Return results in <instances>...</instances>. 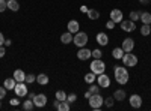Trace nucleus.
I'll return each instance as SVG.
<instances>
[{"label":"nucleus","instance_id":"41","mask_svg":"<svg viewBox=\"0 0 151 111\" xmlns=\"http://www.w3.org/2000/svg\"><path fill=\"white\" fill-rule=\"evenodd\" d=\"M5 44V36H3V33L0 32V45H3Z\"/></svg>","mask_w":151,"mask_h":111},{"label":"nucleus","instance_id":"45","mask_svg":"<svg viewBox=\"0 0 151 111\" xmlns=\"http://www.w3.org/2000/svg\"><path fill=\"white\" fill-rule=\"evenodd\" d=\"M91 96H92V93H91L89 90H88V92L85 93V98H86V99H89V98H91Z\"/></svg>","mask_w":151,"mask_h":111},{"label":"nucleus","instance_id":"33","mask_svg":"<svg viewBox=\"0 0 151 111\" xmlns=\"http://www.w3.org/2000/svg\"><path fill=\"white\" fill-rule=\"evenodd\" d=\"M113 102H115V99H113L112 96H110V98H106V99H104V105H106L107 108H112V107H113Z\"/></svg>","mask_w":151,"mask_h":111},{"label":"nucleus","instance_id":"42","mask_svg":"<svg viewBox=\"0 0 151 111\" xmlns=\"http://www.w3.org/2000/svg\"><path fill=\"white\" fill-rule=\"evenodd\" d=\"M35 96H36V93H33V92H29V93H27V98H29V99H33Z\"/></svg>","mask_w":151,"mask_h":111},{"label":"nucleus","instance_id":"30","mask_svg":"<svg viewBox=\"0 0 151 111\" xmlns=\"http://www.w3.org/2000/svg\"><path fill=\"white\" fill-rule=\"evenodd\" d=\"M70 108H71V107H70V104H68L67 101H62V102L59 104V107H58L59 111H70Z\"/></svg>","mask_w":151,"mask_h":111},{"label":"nucleus","instance_id":"49","mask_svg":"<svg viewBox=\"0 0 151 111\" xmlns=\"http://www.w3.org/2000/svg\"><path fill=\"white\" fill-rule=\"evenodd\" d=\"M150 27H151V24H150Z\"/></svg>","mask_w":151,"mask_h":111},{"label":"nucleus","instance_id":"13","mask_svg":"<svg viewBox=\"0 0 151 111\" xmlns=\"http://www.w3.org/2000/svg\"><path fill=\"white\" fill-rule=\"evenodd\" d=\"M95 41L101 45V47H106V45L109 44V36H107L104 32H100V33L95 36Z\"/></svg>","mask_w":151,"mask_h":111},{"label":"nucleus","instance_id":"21","mask_svg":"<svg viewBox=\"0 0 151 111\" xmlns=\"http://www.w3.org/2000/svg\"><path fill=\"white\" fill-rule=\"evenodd\" d=\"M86 14H88V18H89V20H98L100 18V12L97 11V9H88V12H86Z\"/></svg>","mask_w":151,"mask_h":111},{"label":"nucleus","instance_id":"7","mask_svg":"<svg viewBox=\"0 0 151 111\" xmlns=\"http://www.w3.org/2000/svg\"><path fill=\"white\" fill-rule=\"evenodd\" d=\"M32 101H33V105L36 108H42V107L47 105V96L44 93H40V95H36Z\"/></svg>","mask_w":151,"mask_h":111},{"label":"nucleus","instance_id":"22","mask_svg":"<svg viewBox=\"0 0 151 111\" xmlns=\"http://www.w3.org/2000/svg\"><path fill=\"white\" fill-rule=\"evenodd\" d=\"M15 84H17V81L14 80V78H6L5 80V87H6V90H14V87H15Z\"/></svg>","mask_w":151,"mask_h":111},{"label":"nucleus","instance_id":"39","mask_svg":"<svg viewBox=\"0 0 151 111\" xmlns=\"http://www.w3.org/2000/svg\"><path fill=\"white\" fill-rule=\"evenodd\" d=\"M106 27H107L109 30H112V29H115V23H113L112 20H109V21L106 23Z\"/></svg>","mask_w":151,"mask_h":111},{"label":"nucleus","instance_id":"29","mask_svg":"<svg viewBox=\"0 0 151 111\" xmlns=\"http://www.w3.org/2000/svg\"><path fill=\"white\" fill-rule=\"evenodd\" d=\"M151 33V27H150V24H144V26L141 27V35L142 36H148Z\"/></svg>","mask_w":151,"mask_h":111},{"label":"nucleus","instance_id":"36","mask_svg":"<svg viewBox=\"0 0 151 111\" xmlns=\"http://www.w3.org/2000/svg\"><path fill=\"white\" fill-rule=\"evenodd\" d=\"M8 9V3L6 0H0V12H5Z\"/></svg>","mask_w":151,"mask_h":111},{"label":"nucleus","instance_id":"43","mask_svg":"<svg viewBox=\"0 0 151 111\" xmlns=\"http://www.w3.org/2000/svg\"><path fill=\"white\" fill-rule=\"evenodd\" d=\"M11 44H12L11 39H5V44H3V45H5V47H11Z\"/></svg>","mask_w":151,"mask_h":111},{"label":"nucleus","instance_id":"25","mask_svg":"<svg viewBox=\"0 0 151 111\" xmlns=\"http://www.w3.org/2000/svg\"><path fill=\"white\" fill-rule=\"evenodd\" d=\"M33 108H35V105H33V101L27 98V101H24V102H23V110H26V111H32Z\"/></svg>","mask_w":151,"mask_h":111},{"label":"nucleus","instance_id":"31","mask_svg":"<svg viewBox=\"0 0 151 111\" xmlns=\"http://www.w3.org/2000/svg\"><path fill=\"white\" fill-rule=\"evenodd\" d=\"M35 81H36V75H33V74H27V75H26V81H24V83L32 84V83H35Z\"/></svg>","mask_w":151,"mask_h":111},{"label":"nucleus","instance_id":"12","mask_svg":"<svg viewBox=\"0 0 151 111\" xmlns=\"http://www.w3.org/2000/svg\"><path fill=\"white\" fill-rule=\"evenodd\" d=\"M124 15H122V12H121V9H112L110 11V20L113 21V23H121L124 18H122Z\"/></svg>","mask_w":151,"mask_h":111},{"label":"nucleus","instance_id":"17","mask_svg":"<svg viewBox=\"0 0 151 111\" xmlns=\"http://www.w3.org/2000/svg\"><path fill=\"white\" fill-rule=\"evenodd\" d=\"M73 33L71 32H65V33H62L60 35V42L64 44V45H67V44H71L73 42Z\"/></svg>","mask_w":151,"mask_h":111},{"label":"nucleus","instance_id":"6","mask_svg":"<svg viewBox=\"0 0 151 111\" xmlns=\"http://www.w3.org/2000/svg\"><path fill=\"white\" fill-rule=\"evenodd\" d=\"M97 83L100 87H103V89H107L109 86H110V77L106 75V74H100V75H97Z\"/></svg>","mask_w":151,"mask_h":111},{"label":"nucleus","instance_id":"27","mask_svg":"<svg viewBox=\"0 0 151 111\" xmlns=\"http://www.w3.org/2000/svg\"><path fill=\"white\" fill-rule=\"evenodd\" d=\"M129 17H130V20H132V21H134V23H136L137 20H141V12H139V11H132Z\"/></svg>","mask_w":151,"mask_h":111},{"label":"nucleus","instance_id":"14","mask_svg":"<svg viewBox=\"0 0 151 111\" xmlns=\"http://www.w3.org/2000/svg\"><path fill=\"white\" fill-rule=\"evenodd\" d=\"M67 29H68V32H71V33L74 35V33H77V32L80 30V24H79V21L71 20V21H68V24H67Z\"/></svg>","mask_w":151,"mask_h":111},{"label":"nucleus","instance_id":"38","mask_svg":"<svg viewBox=\"0 0 151 111\" xmlns=\"http://www.w3.org/2000/svg\"><path fill=\"white\" fill-rule=\"evenodd\" d=\"M6 87H5V86H3V87H0V99H3V98L6 96Z\"/></svg>","mask_w":151,"mask_h":111},{"label":"nucleus","instance_id":"20","mask_svg":"<svg viewBox=\"0 0 151 111\" xmlns=\"http://www.w3.org/2000/svg\"><path fill=\"white\" fill-rule=\"evenodd\" d=\"M112 56H113V59H116V60H121L122 59V56H124V50L121 47H118V48H113V51H112Z\"/></svg>","mask_w":151,"mask_h":111},{"label":"nucleus","instance_id":"10","mask_svg":"<svg viewBox=\"0 0 151 111\" xmlns=\"http://www.w3.org/2000/svg\"><path fill=\"white\" fill-rule=\"evenodd\" d=\"M121 48L124 50V53H132V51H133V48H134V39H132V38H125V39L122 41Z\"/></svg>","mask_w":151,"mask_h":111},{"label":"nucleus","instance_id":"4","mask_svg":"<svg viewBox=\"0 0 151 111\" xmlns=\"http://www.w3.org/2000/svg\"><path fill=\"white\" fill-rule=\"evenodd\" d=\"M89 66H91V72H94L95 75H100V74H103L106 71V63L101 59H94V62Z\"/></svg>","mask_w":151,"mask_h":111},{"label":"nucleus","instance_id":"34","mask_svg":"<svg viewBox=\"0 0 151 111\" xmlns=\"http://www.w3.org/2000/svg\"><path fill=\"white\" fill-rule=\"evenodd\" d=\"M76 101H77V96H76V93H71V95H68L67 96V102L71 105L73 102H76Z\"/></svg>","mask_w":151,"mask_h":111},{"label":"nucleus","instance_id":"24","mask_svg":"<svg viewBox=\"0 0 151 111\" xmlns=\"http://www.w3.org/2000/svg\"><path fill=\"white\" fill-rule=\"evenodd\" d=\"M141 21L144 24H151V14L150 12H141Z\"/></svg>","mask_w":151,"mask_h":111},{"label":"nucleus","instance_id":"1","mask_svg":"<svg viewBox=\"0 0 151 111\" xmlns=\"http://www.w3.org/2000/svg\"><path fill=\"white\" fill-rule=\"evenodd\" d=\"M113 77H115L118 84H125L129 81V71L125 66H115L113 68Z\"/></svg>","mask_w":151,"mask_h":111},{"label":"nucleus","instance_id":"26","mask_svg":"<svg viewBox=\"0 0 151 111\" xmlns=\"http://www.w3.org/2000/svg\"><path fill=\"white\" fill-rule=\"evenodd\" d=\"M95 80H97V75H95L94 72H89V74H86V75H85V81L88 84H92Z\"/></svg>","mask_w":151,"mask_h":111},{"label":"nucleus","instance_id":"19","mask_svg":"<svg viewBox=\"0 0 151 111\" xmlns=\"http://www.w3.org/2000/svg\"><path fill=\"white\" fill-rule=\"evenodd\" d=\"M6 3H8V9L12 11V12H17L20 9V3L17 2V0H8Z\"/></svg>","mask_w":151,"mask_h":111},{"label":"nucleus","instance_id":"11","mask_svg":"<svg viewBox=\"0 0 151 111\" xmlns=\"http://www.w3.org/2000/svg\"><path fill=\"white\" fill-rule=\"evenodd\" d=\"M89 57H92V51L89 50V48L82 47L80 50L77 51V59H79V60H88Z\"/></svg>","mask_w":151,"mask_h":111},{"label":"nucleus","instance_id":"5","mask_svg":"<svg viewBox=\"0 0 151 111\" xmlns=\"http://www.w3.org/2000/svg\"><path fill=\"white\" fill-rule=\"evenodd\" d=\"M121 60H122L124 66H129V68H133V66L137 65V57H136L133 53H125Z\"/></svg>","mask_w":151,"mask_h":111},{"label":"nucleus","instance_id":"48","mask_svg":"<svg viewBox=\"0 0 151 111\" xmlns=\"http://www.w3.org/2000/svg\"><path fill=\"white\" fill-rule=\"evenodd\" d=\"M0 108H2V99H0Z\"/></svg>","mask_w":151,"mask_h":111},{"label":"nucleus","instance_id":"40","mask_svg":"<svg viewBox=\"0 0 151 111\" xmlns=\"http://www.w3.org/2000/svg\"><path fill=\"white\" fill-rule=\"evenodd\" d=\"M5 54H6L5 45H0V59H2V57H5Z\"/></svg>","mask_w":151,"mask_h":111},{"label":"nucleus","instance_id":"23","mask_svg":"<svg viewBox=\"0 0 151 111\" xmlns=\"http://www.w3.org/2000/svg\"><path fill=\"white\" fill-rule=\"evenodd\" d=\"M36 83L41 84V86H47L48 84V77L45 74H40V75H36Z\"/></svg>","mask_w":151,"mask_h":111},{"label":"nucleus","instance_id":"15","mask_svg":"<svg viewBox=\"0 0 151 111\" xmlns=\"http://www.w3.org/2000/svg\"><path fill=\"white\" fill-rule=\"evenodd\" d=\"M130 105L133 108H141L142 107V98L139 95H132L130 96Z\"/></svg>","mask_w":151,"mask_h":111},{"label":"nucleus","instance_id":"47","mask_svg":"<svg viewBox=\"0 0 151 111\" xmlns=\"http://www.w3.org/2000/svg\"><path fill=\"white\" fill-rule=\"evenodd\" d=\"M80 11H82V12H88V8H86V6H82Z\"/></svg>","mask_w":151,"mask_h":111},{"label":"nucleus","instance_id":"32","mask_svg":"<svg viewBox=\"0 0 151 111\" xmlns=\"http://www.w3.org/2000/svg\"><path fill=\"white\" fill-rule=\"evenodd\" d=\"M101 56H103V51L100 50V48H97V50H92V57H94V59H101Z\"/></svg>","mask_w":151,"mask_h":111},{"label":"nucleus","instance_id":"3","mask_svg":"<svg viewBox=\"0 0 151 111\" xmlns=\"http://www.w3.org/2000/svg\"><path fill=\"white\" fill-rule=\"evenodd\" d=\"M73 44L76 45V47H79V48H82V47H85L86 44H88V33H85V32H77V33H74V36H73Z\"/></svg>","mask_w":151,"mask_h":111},{"label":"nucleus","instance_id":"50","mask_svg":"<svg viewBox=\"0 0 151 111\" xmlns=\"http://www.w3.org/2000/svg\"><path fill=\"white\" fill-rule=\"evenodd\" d=\"M6 2H8V0H6Z\"/></svg>","mask_w":151,"mask_h":111},{"label":"nucleus","instance_id":"18","mask_svg":"<svg viewBox=\"0 0 151 111\" xmlns=\"http://www.w3.org/2000/svg\"><path fill=\"white\" fill-rule=\"evenodd\" d=\"M113 99L115 101H124L125 99V90L124 89H118V90H115L113 92Z\"/></svg>","mask_w":151,"mask_h":111},{"label":"nucleus","instance_id":"8","mask_svg":"<svg viewBox=\"0 0 151 111\" xmlns=\"http://www.w3.org/2000/svg\"><path fill=\"white\" fill-rule=\"evenodd\" d=\"M14 92L18 98H23V96H27V86L24 84V83H17L15 84V87H14Z\"/></svg>","mask_w":151,"mask_h":111},{"label":"nucleus","instance_id":"28","mask_svg":"<svg viewBox=\"0 0 151 111\" xmlns=\"http://www.w3.org/2000/svg\"><path fill=\"white\" fill-rule=\"evenodd\" d=\"M67 96H68V95H67L64 90H58V92H56V99H59L60 102H62V101H67Z\"/></svg>","mask_w":151,"mask_h":111},{"label":"nucleus","instance_id":"9","mask_svg":"<svg viewBox=\"0 0 151 111\" xmlns=\"http://www.w3.org/2000/svg\"><path fill=\"white\" fill-rule=\"evenodd\" d=\"M119 24H121V29L124 32H127V33H130V32H133L136 29V23L132 21V20H122Z\"/></svg>","mask_w":151,"mask_h":111},{"label":"nucleus","instance_id":"44","mask_svg":"<svg viewBox=\"0 0 151 111\" xmlns=\"http://www.w3.org/2000/svg\"><path fill=\"white\" fill-rule=\"evenodd\" d=\"M59 104H60V101H59V99H56V101L53 102V107H55V110H58V107H59Z\"/></svg>","mask_w":151,"mask_h":111},{"label":"nucleus","instance_id":"16","mask_svg":"<svg viewBox=\"0 0 151 111\" xmlns=\"http://www.w3.org/2000/svg\"><path fill=\"white\" fill-rule=\"evenodd\" d=\"M14 80L17 83H24L26 81V74H24L23 69H15L14 71Z\"/></svg>","mask_w":151,"mask_h":111},{"label":"nucleus","instance_id":"35","mask_svg":"<svg viewBox=\"0 0 151 111\" xmlns=\"http://www.w3.org/2000/svg\"><path fill=\"white\" fill-rule=\"evenodd\" d=\"M89 92L94 95V93H100V86H95L94 83L91 84V87H89Z\"/></svg>","mask_w":151,"mask_h":111},{"label":"nucleus","instance_id":"37","mask_svg":"<svg viewBox=\"0 0 151 111\" xmlns=\"http://www.w3.org/2000/svg\"><path fill=\"white\" fill-rule=\"evenodd\" d=\"M9 104L12 107H17V105H20V99H18V98H12V99L9 101Z\"/></svg>","mask_w":151,"mask_h":111},{"label":"nucleus","instance_id":"46","mask_svg":"<svg viewBox=\"0 0 151 111\" xmlns=\"http://www.w3.org/2000/svg\"><path fill=\"white\" fill-rule=\"evenodd\" d=\"M139 2H141V5H148L151 0H139Z\"/></svg>","mask_w":151,"mask_h":111},{"label":"nucleus","instance_id":"2","mask_svg":"<svg viewBox=\"0 0 151 111\" xmlns=\"http://www.w3.org/2000/svg\"><path fill=\"white\" fill-rule=\"evenodd\" d=\"M89 105H91V108L92 110H95V111H98V110H101V107L104 105V98L100 95V93H94L89 99Z\"/></svg>","mask_w":151,"mask_h":111}]
</instances>
